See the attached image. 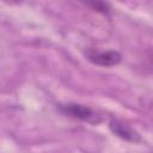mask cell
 <instances>
[{
  "label": "cell",
  "instance_id": "obj_1",
  "mask_svg": "<svg viewBox=\"0 0 153 153\" xmlns=\"http://www.w3.org/2000/svg\"><path fill=\"white\" fill-rule=\"evenodd\" d=\"M57 109L66 116L78 118L80 121L98 123L100 121V117L88 106H85L82 104L76 103H67V104H59Z\"/></svg>",
  "mask_w": 153,
  "mask_h": 153
},
{
  "label": "cell",
  "instance_id": "obj_2",
  "mask_svg": "<svg viewBox=\"0 0 153 153\" xmlns=\"http://www.w3.org/2000/svg\"><path fill=\"white\" fill-rule=\"evenodd\" d=\"M86 59L93 65L102 67H112L121 62L122 56L116 50H98L94 48H88L85 51Z\"/></svg>",
  "mask_w": 153,
  "mask_h": 153
},
{
  "label": "cell",
  "instance_id": "obj_3",
  "mask_svg": "<svg viewBox=\"0 0 153 153\" xmlns=\"http://www.w3.org/2000/svg\"><path fill=\"white\" fill-rule=\"evenodd\" d=\"M109 128L114 135L118 136L120 139H122L124 141L134 142V143L141 141L140 134L135 129H133L129 124H127L126 122H123L121 120H116V118L111 120L109 122Z\"/></svg>",
  "mask_w": 153,
  "mask_h": 153
},
{
  "label": "cell",
  "instance_id": "obj_4",
  "mask_svg": "<svg viewBox=\"0 0 153 153\" xmlns=\"http://www.w3.org/2000/svg\"><path fill=\"white\" fill-rule=\"evenodd\" d=\"M87 6L92 7L94 11L99 12V13H103V14H109L110 13V6L105 2H102V1H92V2H86Z\"/></svg>",
  "mask_w": 153,
  "mask_h": 153
}]
</instances>
